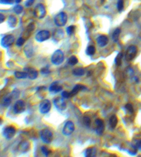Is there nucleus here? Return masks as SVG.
<instances>
[{
  "instance_id": "f257e3e1",
  "label": "nucleus",
  "mask_w": 141,
  "mask_h": 157,
  "mask_svg": "<svg viewBox=\"0 0 141 157\" xmlns=\"http://www.w3.org/2000/svg\"><path fill=\"white\" fill-rule=\"evenodd\" d=\"M40 137L43 143L49 144L53 139V134L50 129L44 128L40 131Z\"/></svg>"
},
{
  "instance_id": "f03ea898",
  "label": "nucleus",
  "mask_w": 141,
  "mask_h": 157,
  "mask_svg": "<svg viewBox=\"0 0 141 157\" xmlns=\"http://www.w3.org/2000/svg\"><path fill=\"white\" fill-rule=\"evenodd\" d=\"M64 59V53L60 50L55 51L51 57V61L52 64L55 65H61L63 62Z\"/></svg>"
},
{
  "instance_id": "7ed1b4c3",
  "label": "nucleus",
  "mask_w": 141,
  "mask_h": 157,
  "mask_svg": "<svg viewBox=\"0 0 141 157\" xmlns=\"http://www.w3.org/2000/svg\"><path fill=\"white\" fill-rule=\"evenodd\" d=\"M20 94V92L17 90H14L11 94L5 97L2 102V105L4 107H8L11 105L13 99H17Z\"/></svg>"
},
{
  "instance_id": "20e7f679",
  "label": "nucleus",
  "mask_w": 141,
  "mask_h": 157,
  "mask_svg": "<svg viewBox=\"0 0 141 157\" xmlns=\"http://www.w3.org/2000/svg\"><path fill=\"white\" fill-rule=\"evenodd\" d=\"M68 21V16L64 12H61L56 15L54 19L55 24L58 27H63L66 25Z\"/></svg>"
},
{
  "instance_id": "39448f33",
  "label": "nucleus",
  "mask_w": 141,
  "mask_h": 157,
  "mask_svg": "<svg viewBox=\"0 0 141 157\" xmlns=\"http://www.w3.org/2000/svg\"><path fill=\"white\" fill-rule=\"evenodd\" d=\"M74 131H75L74 123L72 121L68 120L64 123L63 126L62 133L64 136H69L74 133Z\"/></svg>"
},
{
  "instance_id": "423d86ee",
  "label": "nucleus",
  "mask_w": 141,
  "mask_h": 157,
  "mask_svg": "<svg viewBox=\"0 0 141 157\" xmlns=\"http://www.w3.org/2000/svg\"><path fill=\"white\" fill-rule=\"evenodd\" d=\"M137 54V47L134 45L130 46L128 48V50L126 52L125 59L128 62L133 61L136 56Z\"/></svg>"
},
{
  "instance_id": "0eeeda50",
  "label": "nucleus",
  "mask_w": 141,
  "mask_h": 157,
  "mask_svg": "<svg viewBox=\"0 0 141 157\" xmlns=\"http://www.w3.org/2000/svg\"><path fill=\"white\" fill-rule=\"evenodd\" d=\"M16 129L13 126H7L5 127L3 131V135L4 137L8 140L13 139L16 135Z\"/></svg>"
},
{
  "instance_id": "6e6552de",
  "label": "nucleus",
  "mask_w": 141,
  "mask_h": 157,
  "mask_svg": "<svg viewBox=\"0 0 141 157\" xmlns=\"http://www.w3.org/2000/svg\"><path fill=\"white\" fill-rule=\"evenodd\" d=\"M46 8L43 4H39L35 6L34 11V14L35 17L41 19L46 16Z\"/></svg>"
},
{
  "instance_id": "1a4fd4ad",
  "label": "nucleus",
  "mask_w": 141,
  "mask_h": 157,
  "mask_svg": "<svg viewBox=\"0 0 141 157\" xmlns=\"http://www.w3.org/2000/svg\"><path fill=\"white\" fill-rule=\"evenodd\" d=\"M51 109V103L48 99L42 101L39 105V111L42 114H46L49 113Z\"/></svg>"
},
{
  "instance_id": "9d476101",
  "label": "nucleus",
  "mask_w": 141,
  "mask_h": 157,
  "mask_svg": "<svg viewBox=\"0 0 141 157\" xmlns=\"http://www.w3.org/2000/svg\"><path fill=\"white\" fill-rule=\"evenodd\" d=\"M25 110V104L22 100H17L13 106V112L15 114H21Z\"/></svg>"
},
{
  "instance_id": "9b49d317",
  "label": "nucleus",
  "mask_w": 141,
  "mask_h": 157,
  "mask_svg": "<svg viewBox=\"0 0 141 157\" xmlns=\"http://www.w3.org/2000/svg\"><path fill=\"white\" fill-rule=\"evenodd\" d=\"M50 37V33L48 30H41L35 35V40L38 42H43L48 40Z\"/></svg>"
},
{
  "instance_id": "f8f14e48",
  "label": "nucleus",
  "mask_w": 141,
  "mask_h": 157,
  "mask_svg": "<svg viewBox=\"0 0 141 157\" xmlns=\"http://www.w3.org/2000/svg\"><path fill=\"white\" fill-rule=\"evenodd\" d=\"M55 107L59 111H64L66 109V104L64 102L63 97H56L53 100Z\"/></svg>"
},
{
  "instance_id": "ddd939ff",
  "label": "nucleus",
  "mask_w": 141,
  "mask_h": 157,
  "mask_svg": "<svg viewBox=\"0 0 141 157\" xmlns=\"http://www.w3.org/2000/svg\"><path fill=\"white\" fill-rule=\"evenodd\" d=\"M15 41V38L13 35H7L1 40V46L4 47H7L11 46Z\"/></svg>"
},
{
  "instance_id": "4468645a",
  "label": "nucleus",
  "mask_w": 141,
  "mask_h": 157,
  "mask_svg": "<svg viewBox=\"0 0 141 157\" xmlns=\"http://www.w3.org/2000/svg\"><path fill=\"white\" fill-rule=\"evenodd\" d=\"M24 70L27 73L28 78L31 80H34L38 77L39 72L35 68L32 67H25Z\"/></svg>"
},
{
  "instance_id": "2eb2a0df",
  "label": "nucleus",
  "mask_w": 141,
  "mask_h": 157,
  "mask_svg": "<svg viewBox=\"0 0 141 157\" xmlns=\"http://www.w3.org/2000/svg\"><path fill=\"white\" fill-rule=\"evenodd\" d=\"M95 124L96 126L95 127V133L98 136H101L103 133L105 131V124L103 121L100 119L98 118L95 120Z\"/></svg>"
},
{
  "instance_id": "dca6fc26",
  "label": "nucleus",
  "mask_w": 141,
  "mask_h": 157,
  "mask_svg": "<svg viewBox=\"0 0 141 157\" xmlns=\"http://www.w3.org/2000/svg\"><path fill=\"white\" fill-rule=\"evenodd\" d=\"M48 90L50 93L56 94L61 92L63 90V86L60 85L58 81H54L50 85Z\"/></svg>"
},
{
  "instance_id": "f3484780",
  "label": "nucleus",
  "mask_w": 141,
  "mask_h": 157,
  "mask_svg": "<svg viewBox=\"0 0 141 157\" xmlns=\"http://www.w3.org/2000/svg\"><path fill=\"white\" fill-rule=\"evenodd\" d=\"M87 89V88L86 87V86H84V85L81 84H77L74 86L72 91L70 92L71 96L73 97L74 96H76L79 91L86 90Z\"/></svg>"
},
{
  "instance_id": "a211bd4d",
  "label": "nucleus",
  "mask_w": 141,
  "mask_h": 157,
  "mask_svg": "<svg viewBox=\"0 0 141 157\" xmlns=\"http://www.w3.org/2000/svg\"><path fill=\"white\" fill-rule=\"evenodd\" d=\"M64 37V32L62 29H56L53 33V38L56 41H60Z\"/></svg>"
},
{
  "instance_id": "6ab92c4d",
  "label": "nucleus",
  "mask_w": 141,
  "mask_h": 157,
  "mask_svg": "<svg viewBox=\"0 0 141 157\" xmlns=\"http://www.w3.org/2000/svg\"><path fill=\"white\" fill-rule=\"evenodd\" d=\"M97 149L95 147L87 148L84 152V157H96Z\"/></svg>"
},
{
  "instance_id": "aec40b11",
  "label": "nucleus",
  "mask_w": 141,
  "mask_h": 157,
  "mask_svg": "<svg viewBox=\"0 0 141 157\" xmlns=\"http://www.w3.org/2000/svg\"><path fill=\"white\" fill-rule=\"evenodd\" d=\"M97 43L99 46L105 47L108 43V38L105 35H100L97 39Z\"/></svg>"
},
{
  "instance_id": "412c9836",
  "label": "nucleus",
  "mask_w": 141,
  "mask_h": 157,
  "mask_svg": "<svg viewBox=\"0 0 141 157\" xmlns=\"http://www.w3.org/2000/svg\"><path fill=\"white\" fill-rule=\"evenodd\" d=\"M24 51L27 58H31L34 56V47L31 44H27L25 46L24 49Z\"/></svg>"
},
{
  "instance_id": "4be33fe9",
  "label": "nucleus",
  "mask_w": 141,
  "mask_h": 157,
  "mask_svg": "<svg viewBox=\"0 0 141 157\" xmlns=\"http://www.w3.org/2000/svg\"><path fill=\"white\" fill-rule=\"evenodd\" d=\"M118 120L116 115H113L109 119V126L111 130H114L118 124Z\"/></svg>"
},
{
  "instance_id": "5701e85b",
  "label": "nucleus",
  "mask_w": 141,
  "mask_h": 157,
  "mask_svg": "<svg viewBox=\"0 0 141 157\" xmlns=\"http://www.w3.org/2000/svg\"><path fill=\"white\" fill-rule=\"evenodd\" d=\"M30 149V144L28 142L26 141H23L22 142L19 146V152L25 153L29 151Z\"/></svg>"
},
{
  "instance_id": "b1692460",
  "label": "nucleus",
  "mask_w": 141,
  "mask_h": 157,
  "mask_svg": "<svg viewBox=\"0 0 141 157\" xmlns=\"http://www.w3.org/2000/svg\"><path fill=\"white\" fill-rule=\"evenodd\" d=\"M72 74L76 76H82L85 74V70L84 68L78 67L72 70Z\"/></svg>"
},
{
  "instance_id": "393cba45",
  "label": "nucleus",
  "mask_w": 141,
  "mask_h": 157,
  "mask_svg": "<svg viewBox=\"0 0 141 157\" xmlns=\"http://www.w3.org/2000/svg\"><path fill=\"white\" fill-rule=\"evenodd\" d=\"M17 23V18L14 16H10L8 17L7 24L11 28H14Z\"/></svg>"
},
{
  "instance_id": "a878e982",
  "label": "nucleus",
  "mask_w": 141,
  "mask_h": 157,
  "mask_svg": "<svg viewBox=\"0 0 141 157\" xmlns=\"http://www.w3.org/2000/svg\"><path fill=\"white\" fill-rule=\"evenodd\" d=\"M14 76L17 79H25L28 78L27 73L24 72H19V71H16L14 72Z\"/></svg>"
},
{
  "instance_id": "bb28decb",
  "label": "nucleus",
  "mask_w": 141,
  "mask_h": 157,
  "mask_svg": "<svg viewBox=\"0 0 141 157\" xmlns=\"http://www.w3.org/2000/svg\"><path fill=\"white\" fill-rule=\"evenodd\" d=\"M121 33V30L120 28H116V30L113 32L112 35V40L114 42H118L119 38V35Z\"/></svg>"
},
{
  "instance_id": "cd10ccee",
  "label": "nucleus",
  "mask_w": 141,
  "mask_h": 157,
  "mask_svg": "<svg viewBox=\"0 0 141 157\" xmlns=\"http://www.w3.org/2000/svg\"><path fill=\"white\" fill-rule=\"evenodd\" d=\"M78 62L79 61L78 57L75 56H72L68 59V64L71 66H74L78 63Z\"/></svg>"
},
{
  "instance_id": "c85d7f7f",
  "label": "nucleus",
  "mask_w": 141,
  "mask_h": 157,
  "mask_svg": "<svg viewBox=\"0 0 141 157\" xmlns=\"http://www.w3.org/2000/svg\"><path fill=\"white\" fill-rule=\"evenodd\" d=\"M95 47L94 46H92V45H90L89 46L87 47V50H86V54L89 56H92L93 55H94V54L95 53Z\"/></svg>"
},
{
  "instance_id": "c756f323",
  "label": "nucleus",
  "mask_w": 141,
  "mask_h": 157,
  "mask_svg": "<svg viewBox=\"0 0 141 157\" xmlns=\"http://www.w3.org/2000/svg\"><path fill=\"white\" fill-rule=\"evenodd\" d=\"M125 110L127 112V113L128 114L131 115V114H133L134 113L133 105L131 104H130V103H128V104L125 105Z\"/></svg>"
},
{
  "instance_id": "7c9ffc66",
  "label": "nucleus",
  "mask_w": 141,
  "mask_h": 157,
  "mask_svg": "<svg viewBox=\"0 0 141 157\" xmlns=\"http://www.w3.org/2000/svg\"><path fill=\"white\" fill-rule=\"evenodd\" d=\"M82 121H83L84 124L85 125L86 127H89L90 126V125H91V119H90V118L89 116H84L83 117Z\"/></svg>"
},
{
  "instance_id": "2f4dec72",
  "label": "nucleus",
  "mask_w": 141,
  "mask_h": 157,
  "mask_svg": "<svg viewBox=\"0 0 141 157\" xmlns=\"http://www.w3.org/2000/svg\"><path fill=\"white\" fill-rule=\"evenodd\" d=\"M123 55L121 53H119L117 55V56L116 57L115 59V62L116 65H121V62H122V59H123Z\"/></svg>"
},
{
  "instance_id": "473e14b6",
  "label": "nucleus",
  "mask_w": 141,
  "mask_h": 157,
  "mask_svg": "<svg viewBox=\"0 0 141 157\" xmlns=\"http://www.w3.org/2000/svg\"><path fill=\"white\" fill-rule=\"evenodd\" d=\"M23 7L21 6V5H19V4H17L16 6H14V11L16 14H21L22 11H23Z\"/></svg>"
},
{
  "instance_id": "72a5a7b5",
  "label": "nucleus",
  "mask_w": 141,
  "mask_h": 157,
  "mask_svg": "<svg viewBox=\"0 0 141 157\" xmlns=\"http://www.w3.org/2000/svg\"><path fill=\"white\" fill-rule=\"evenodd\" d=\"M124 8V2L123 0H118L117 3V9L119 12H121Z\"/></svg>"
},
{
  "instance_id": "f704fd0d",
  "label": "nucleus",
  "mask_w": 141,
  "mask_h": 157,
  "mask_svg": "<svg viewBox=\"0 0 141 157\" xmlns=\"http://www.w3.org/2000/svg\"><path fill=\"white\" fill-rule=\"evenodd\" d=\"M41 151L43 153V154L46 156V157H48V156L49 155L50 153V150L47 148L46 146H42L41 147Z\"/></svg>"
},
{
  "instance_id": "c9c22d12",
  "label": "nucleus",
  "mask_w": 141,
  "mask_h": 157,
  "mask_svg": "<svg viewBox=\"0 0 141 157\" xmlns=\"http://www.w3.org/2000/svg\"><path fill=\"white\" fill-rule=\"evenodd\" d=\"M40 73L43 75H47L50 73V70L49 69V67L48 66L43 67L40 70Z\"/></svg>"
},
{
  "instance_id": "e433bc0d",
  "label": "nucleus",
  "mask_w": 141,
  "mask_h": 157,
  "mask_svg": "<svg viewBox=\"0 0 141 157\" xmlns=\"http://www.w3.org/2000/svg\"><path fill=\"white\" fill-rule=\"evenodd\" d=\"M66 31H67L68 35H72L75 31V27L74 25L69 26L66 29Z\"/></svg>"
},
{
  "instance_id": "4c0bfd02",
  "label": "nucleus",
  "mask_w": 141,
  "mask_h": 157,
  "mask_svg": "<svg viewBox=\"0 0 141 157\" xmlns=\"http://www.w3.org/2000/svg\"><path fill=\"white\" fill-rule=\"evenodd\" d=\"M24 43H25V39L24 38L20 37V38H19L18 40H17L16 44H17V46L21 47L24 44Z\"/></svg>"
},
{
  "instance_id": "58836bf2",
  "label": "nucleus",
  "mask_w": 141,
  "mask_h": 157,
  "mask_svg": "<svg viewBox=\"0 0 141 157\" xmlns=\"http://www.w3.org/2000/svg\"><path fill=\"white\" fill-rule=\"evenodd\" d=\"M62 97L64 98V99H69V98L71 97L70 93L66 91H64L61 93Z\"/></svg>"
},
{
  "instance_id": "ea45409f",
  "label": "nucleus",
  "mask_w": 141,
  "mask_h": 157,
  "mask_svg": "<svg viewBox=\"0 0 141 157\" xmlns=\"http://www.w3.org/2000/svg\"><path fill=\"white\" fill-rule=\"evenodd\" d=\"M14 0H0V3L3 4H13Z\"/></svg>"
},
{
  "instance_id": "a19ab883",
  "label": "nucleus",
  "mask_w": 141,
  "mask_h": 157,
  "mask_svg": "<svg viewBox=\"0 0 141 157\" xmlns=\"http://www.w3.org/2000/svg\"><path fill=\"white\" fill-rule=\"evenodd\" d=\"M35 25L34 24H30L29 25H28V27H27V30L28 32H32L34 29H35Z\"/></svg>"
},
{
  "instance_id": "79ce46f5",
  "label": "nucleus",
  "mask_w": 141,
  "mask_h": 157,
  "mask_svg": "<svg viewBox=\"0 0 141 157\" xmlns=\"http://www.w3.org/2000/svg\"><path fill=\"white\" fill-rule=\"evenodd\" d=\"M35 1V0H27L25 3V5L26 7H30L31 6Z\"/></svg>"
},
{
  "instance_id": "37998d69",
  "label": "nucleus",
  "mask_w": 141,
  "mask_h": 157,
  "mask_svg": "<svg viewBox=\"0 0 141 157\" xmlns=\"http://www.w3.org/2000/svg\"><path fill=\"white\" fill-rule=\"evenodd\" d=\"M135 147H136V148L137 149H138V150H139L141 151V140H139V141H138L136 142V145H135Z\"/></svg>"
},
{
  "instance_id": "c03bdc74",
  "label": "nucleus",
  "mask_w": 141,
  "mask_h": 157,
  "mask_svg": "<svg viewBox=\"0 0 141 157\" xmlns=\"http://www.w3.org/2000/svg\"><path fill=\"white\" fill-rule=\"evenodd\" d=\"M5 20V17L3 14H0V24H2Z\"/></svg>"
},
{
  "instance_id": "a18cd8bd",
  "label": "nucleus",
  "mask_w": 141,
  "mask_h": 157,
  "mask_svg": "<svg viewBox=\"0 0 141 157\" xmlns=\"http://www.w3.org/2000/svg\"><path fill=\"white\" fill-rule=\"evenodd\" d=\"M21 1H22V0H15V2L16 3H19L21 2Z\"/></svg>"
},
{
  "instance_id": "49530a36",
  "label": "nucleus",
  "mask_w": 141,
  "mask_h": 157,
  "mask_svg": "<svg viewBox=\"0 0 141 157\" xmlns=\"http://www.w3.org/2000/svg\"><path fill=\"white\" fill-rule=\"evenodd\" d=\"M111 157H117V156H115V155H113V156H111Z\"/></svg>"
}]
</instances>
